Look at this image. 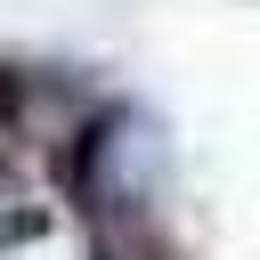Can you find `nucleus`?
Masks as SVG:
<instances>
[{"label": "nucleus", "instance_id": "f257e3e1", "mask_svg": "<svg viewBox=\"0 0 260 260\" xmlns=\"http://www.w3.org/2000/svg\"><path fill=\"white\" fill-rule=\"evenodd\" d=\"M8 114H16V81L0 73V122H8Z\"/></svg>", "mask_w": 260, "mask_h": 260}]
</instances>
